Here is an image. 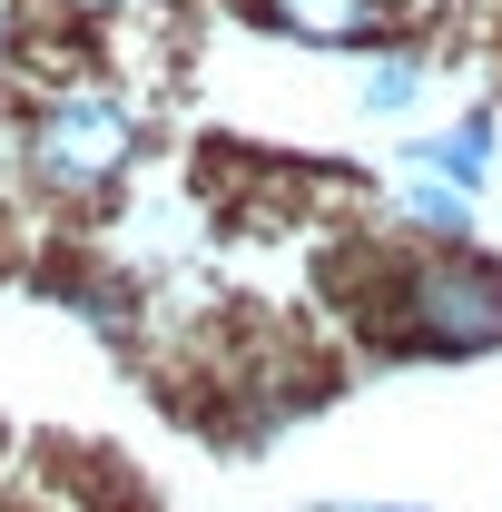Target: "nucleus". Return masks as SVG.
Masks as SVG:
<instances>
[{"mask_svg": "<svg viewBox=\"0 0 502 512\" xmlns=\"http://www.w3.org/2000/svg\"><path fill=\"white\" fill-rule=\"evenodd\" d=\"M375 296H365V335L384 355L414 365H483L502 355V256L483 247H404L375 256Z\"/></svg>", "mask_w": 502, "mask_h": 512, "instance_id": "1", "label": "nucleus"}, {"mask_svg": "<svg viewBox=\"0 0 502 512\" xmlns=\"http://www.w3.org/2000/svg\"><path fill=\"white\" fill-rule=\"evenodd\" d=\"M138 148H148V119L119 79H60L20 119V178L50 207H99L138 168Z\"/></svg>", "mask_w": 502, "mask_h": 512, "instance_id": "2", "label": "nucleus"}, {"mask_svg": "<svg viewBox=\"0 0 502 512\" xmlns=\"http://www.w3.org/2000/svg\"><path fill=\"white\" fill-rule=\"evenodd\" d=\"M237 20L266 40H296V50H394V0H237Z\"/></svg>", "mask_w": 502, "mask_h": 512, "instance_id": "3", "label": "nucleus"}, {"mask_svg": "<svg viewBox=\"0 0 502 512\" xmlns=\"http://www.w3.org/2000/svg\"><path fill=\"white\" fill-rule=\"evenodd\" d=\"M493 148H502V119L493 109H463L443 138H404L394 158H404V168H434L443 188H463V197H483L493 188Z\"/></svg>", "mask_w": 502, "mask_h": 512, "instance_id": "4", "label": "nucleus"}, {"mask_svg": "<svg viewBox=\"0 0 502 512\" xmlns=\"http://www.w3.org/2000/svg\"><path fill=\"white\" fill-rule=\"evenodd\" d=\"M394 217H404L424 247H473L483 197H463V188H443L434 168H404V158H394Z\"/></svg>", "mask_w": 502, "mask_h": 512, "instance_id": "5", "label": "nucleus"}, {"mask_svg": "<svg viewBox=\"0 0 502 512\" xmlns=\"http://www.w3.org/2000/svg\"><path fill=\"white\" fill-rule=\"evenodd\" d=\"M424 99V50H365V69H355V109L365 119H404Z\"/></svg>", "mask_w": 502, "mask_h": 512, "instance_id": "6", "label": "nucleus"}, {"mask_svg": "<svg viewBox=\"0 0 502 512\" xmlns=\"http://www.w3.org/2000/svg\"><path fill=\"white\" fill-rule=\"evenodd\" d=\"M30 50V0H0V69Z\"/></svg>", "mask_w": 502, "mask_h": 512, "instance_id": "7", "label": "nucleus"}, {"mask_svg": "<svg viewBox=\"0 0 502 512\" xmlns=\"http://www.w3.org/2000/svg\"><path fill=\"white\" fill-rule=\"evenodd\" d=\"M79 10H138V0H79Z\"/></svg>", "mask_w": 502, "mask_h": 512, "instance_id": "8", "label": "nucleus"}, {"mask_svg": "<svg viewBox=\"0 0 502 512\" xmlns=\"http://www.w3.org/2000/svg\"><path fill=\"white\" fill-rule=\"evenodd\" d=\"M355 512H384V503H355Z\"/></svg>", "mask_w": 502, "mask_h": 512, "instance_id": "9", "label": "nucleus"}]
</instances>
